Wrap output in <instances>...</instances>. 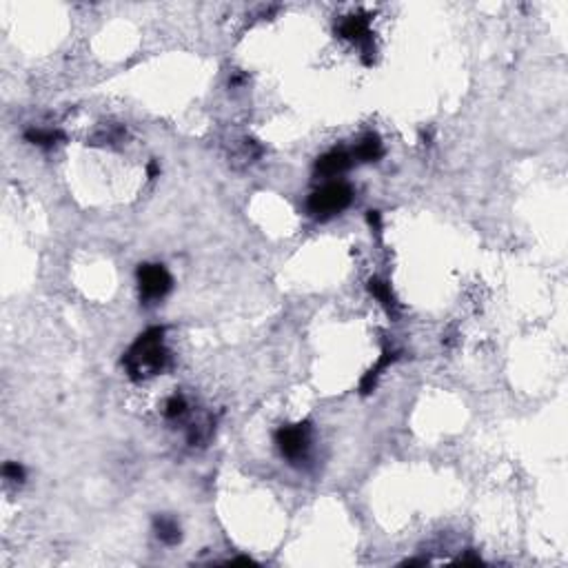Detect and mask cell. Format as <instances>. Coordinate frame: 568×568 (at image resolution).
<instances>
[{
    "label": "cell",
    "instance_id": "1",
    "mask_svg": "<svg viewBox=\"0 0 568 568\" xmlns=\"http://www.w3.org/2000/svg\"><path fill=\"white\" fill-rule=\"evenodd\" d=\"M162 333H165L162 329H149L129 349L123 362L133 380H142V377L165 371L169 364V351L162 344Z\"/></svg>",
    "mask_w": 568,
    "mask_h": 568
},
{
    "label": "cell",
    "instance_id": "2",
    "mask_svg": "<svg viewBox=\"0 0 568 568\" xmlns=\"http://www.w3.org/2000/svg\"><path fill=\"white\" fill-rule=\"evenodd\" d=\"M351 200H353V191H351V187L344 184V182H329L324 184L322 189L309 198V213L313 215L318 220H329L333 218L335 213L344 211Z\"/></svg>",
    "mask_w": 568,
    "mask_h": 568
},
{
    "label": "cell",
    "instance_id": "3",
    "mask_svg": "<svg viewBox=\"0 0 568 568\" xmlns=\"http://www.w3.org/2000/svg\"><path fill=\"white\" fill-rule=\"evenodd\" d=\"M138 284H140V295L144 300L156 302L169 293L171 276L162 264H142L138 269Z\"/></svg>",
    "mask_w": 568,
    "mask_h": 568
},
{
    "label": "cell",
    "instance_id": "4",
    "mask_svg": "<svg viewBox=\"0 0 568 568\" xmlns=\"http://www.w3.org/2000/svg\"><path fill=\"white\" fill-rule=\"evenodd\" d=\"M276 442L284 457L289 459H300L309 451L311 442V428L306 424H293V426H282L276 433Z\"/></svg>",
    "mask_w": 568,
    "mask_h": 568
},
{
    "label": "cell",
    "instance_id": "5",
    "mask_svg": "<svg viewBox=\"0 0 568 568\" xmlns=\"http://www.w3.org/2000/svg\"><path fill=\"white\" fill-rule=\"evenodd\" d=\"M349 167H351V156L346 151H329L322 158H318V162H316V171L320 175H327V178L344 173Z\"/></svg>",
    "mask_w": 568,
    "mask_h": 568
},
{
    "label": "cell",
    "instance_id": "6",
    "mask_svg": "<svg viewBox=\"0 0 568 568\" xmlns=\"http://www.w3.org/2000/svg\"><path fill=\"white\" fill-rule=\"evenodd\" d=\"M340 34L349 40H356V43H369V20L364 16H349L340 27Z\"/></svg>",
    "mask_w": 568,
    "mask_h": 568
},
{
    "label": "cell",
    "instance_id": "7",
    "mask_svg": "<svg viewBox=\"0 0 568 568\" xmlns=\"http://www.w3.org/2000/svg\"><path fill=\"white\" fill-rule=\"evenodd\" d=\"M154 526H156V535L160 537V542H165V544L180 542V526L175 524V520H171L167 515H160L154 520Z\"/></svg>",
    "mask_w": 568,
    "mask_h": 568
},
{
    "label": "cell",
    "instance_id": "8",
    "mask_svg": "<svg viewBox=\"0 0 568 568\" xmlns=\"http://www.w3.org/2000/svg\"><path fill=\"white\" fill-rule=\"evenodd\" d=\"M384 154V149H382V142L377 136H367V138H362V142L358 144L356 149V158L360 162H375V160H380Z\"/></svg>",
    "mask_w": 568,
    "mask_h": 568
},
{
    "label": "cell",
    "instance_id": "9",
    "mask_svg": "<svg viewBox=\"0 0 568 568\" xmlns=\"http://www.w3.org/2000/svg\"><path fill=\"white\" fill-rule=\"evenodd\" d=\"M25 138L29 142H34V144H38V147H53V144H56V140L62 138V133L60 131H40V129L36 131V129H32V131L25 133Z\"/></svg>",
    "mask_w": 568,
    "mask_h": 568
},
{
    "label": "cell",
    "instance_id": "10",
    "mask_svg": "<svg viewBox=\"0 0 568 568\" xmlns=\"http://www.w3.org/2000/svg\"><path fill=\"white\" fill-rule=\"evenodd\" d=\"M369 289H371V293L377 297V300H380L384 306H395V297H393V293H391V287L388 284H384V282H380V280H371L369 282Z\"/></svg>",
    "mask_w": 568,
    "mask_h": 568
},
{
    "label": "cell",
    "instance_id": "11",
    "mask_svg": "<svg viewBox=\"0 0 568 568\" xmlns=\"http://www.w3.org/2000/svg\"><path fill=\"white\" fill-rule=\"evenodd\" d=\"M187 413V402L182 395H173L169 402H167V417L175 420V417H182Z\"/></svg>",
    "mask_w": 568,
    "mask_h": 568
},
{
    "label": "cell",
    "instance_id": "12",
    "mask_svg": "<svg viewBox=\"0 0 568 568\" xmlns=\"http://www.w3.org/2000/svg\"><path fill=\"white\" fill-rule=\"evenodd\" d=\"M3 473H5V478L11 480V482H22V480H25V468H22L20 464L9 462V464H5Z\"/></svg>",
    "mask_w": 568,
    "mask_h": 568
}]
</instances>
